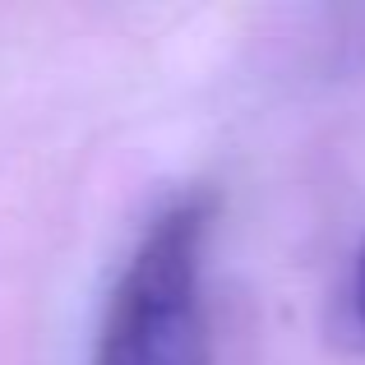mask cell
I'll return each instance as SVG.
<instances>
[{
  "instance_id": "6da1fadb",
  "label": "cell",
  "mask_w": 365,
  "mask_h": 365,
  "mask_svg": "<svg viewBox=\"0 0 365 365\" xmlns=\"http://www.w3.org/2000/svg\"><path fill=\"white\" fill-rule=\"evenodd\" d=\"M213 199L190 195L143 232L111 292L93 365H213L204 245Z\"/></svg>"
},
{
  "instance_id": "7a4b0ae2",
  "label": "cell",
  "mask_w": 365,
  "mask_h": 365,
  "mask_svg": "<svg viewBox=\"0 0 365 365\" xmlns=\"http://www.w3.org/2000/svg\"><path fill=\"white\" fill-rule=\"evenodd\" d=\"M347 305H351V329H356L361 342H365V245H361V255H356V268H351V296H347Z\"/></svg>"
}]
</instances>
